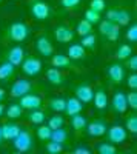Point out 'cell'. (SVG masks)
<instances>
[{"instance_id": "1", "label": "cell", "mask_w": 137, "mask_h": 154, "mask_svg": "<svg viewBox=\"0 0 137 154\" xmlns=\"http://www.w3.org/2000/svg\"><path fill=\"white\" fill-rule=\"evenodd\" d=\"M31 35V28L25 22H14L8 28V38L12 42H25Z\"/></svg>"}, {"instance_id": "2", "label": "cell", "mask_w": 137, "mask_h": 154, "mask_svg": "<svg viewBox=\"0 0 137 154\" xmlns=\"http://www.w3.org/2000/svg\"><path fill=\"white\" fill-rule=\"evenodd\" d=\"M12 145L14 149L19 152H26L32 148V136L26 130H20V133L12 139Z\"/></svg>"}, {"instance_id": "3", "label": "cell", "mask_w": 137, "mask_h": 154, "mask_svg": "<svg viewBox=\"0 0 137 154\" xmlns=\"http://www.w3.org/2000/svg\"><path fill=\"white\" fill-rule=\"evenodd\" d=\"M105 134L108 136V142L114 143V145L125 143V140H126V137H128L126 128L122 126V125H113V126H109Z\"/></svg>"}, {"instance_id": "4", "label": "cell", "mask_w": 137, "mask_h": 154, "mask_svg": "<svg viewBox=\"0 0 137 154\" xmlns=\"http://www.w3.org/2000/svg\"><path fill=\"white\" fill-rule=\"evenodd\" d=\"M29 11L35 20L39 22H43L49 17V14H51V9H49V5L46 2H43V0H32V3L29 6Z\"/></svg>"}, {"instance_id": "5", "label": "cell", "mask_w": 137, "mask_h": 154, "mask_svg": "<svg viewBox=\"0 0 137 154\" xmlns=\"http://www.w3.org/2000/svg\"><path fill=\"white\" fill-rule=\"evenodd\" d=\"M22 71L25 75L34 77L42 71V62L37 57H25L22 62Z\"/></svg>"}, {"instance_id": "6", "label": "cell", "mask_w": 137, "mask_h": 154, "mask_svg": "<svg viewBox=\"0 0 137 154\" xmlns=\"http://www.w3.org/2000/svg\"><path fill=\"white\" fill-rule=\"evenodd\" d=\"M31 89H32V83H31L28 79H17L14 83H12V86H11V89H9V94H11L12 97L20 99L22 96L31 93Z\"/></svg>"}, {"instance_id": "7", "label": "cell", "mask_w": 137, "mask_h": 154, "mask_svg": "<svg viewBox=\"0 0 137 154\" xmlns=\"http://www.w3.org/2000/svg\"><path fill=\"white\" fill-rule=\"evenodd\" d=\"M20 106L23 109H28V111H32V109H39L42 106V97L40 96H37V94H25L20 97Z\"/></svg>"}, {"instance_id": "8", "label": "cell", "mask_w": 137, "mask_h": 154, "mask_svg": "<svg viewBox=\"0 0 137 154\" xmlns=\"http://www.w3.org/2000/svg\"><path fill=\"white\" fill-rule=\"evenodd\" d=\"M35 49L37 53L43 57H51L54 54V48H53V43L51 40L46 37V35H39L35 40Z\"/></svg>"}, {"instance_id": "9", "label": "cell", "mask_w": 137, "mask_h": 154, "mask_svg": "<svg viewBox=\"0 0 137 154\" xmlns=\"http://www.w3.org/2000/svg\"><path fill=\"white\" fill-rule=\"evenodd\" d=\"M106 130H108L106 122L100 119L93 120L91 123H86V133H88L90 137H100L106 133Z\"/></svg>"}, {"instance_id": "10", "label": "cell", "mask_w": 137, "mask_h": 154, "mask_svg": "<svg viewBox=\"0 0 137 154\" xmlns=\"http://www.w3.org/2000/svg\"><path fill=\"white\" fill-rule=\"evenodd\" d=\"M111 105H113L114 112H117V114H123V112L128 109L126 94L123 93V91H116L114 96H113V102H111Z\"/></svg>"}, {"instance_id": "11", "label": "cell", "mask_w": 137, "mask_h": 154, "mask_svg": "<svg viewBox=\"0 0 137 154\" xmlns=\"http://www.w3.org/2000/svg\"><path fill=\"white\" fill-rule=\"evenodd\" d=\"M106 72H108L109 80L113 83H122L123 79H125V69H123V66L120 63H111L106 69Z\"/></svg>"}, {"instance_id": "12", "label": "cell", "mask_w": 137, "mask_h": 154, "mask_svg": "<svg viewBox=\"0 0 137 154\" xmlns=\"http://www.w3.org/2000/svg\"><path fill=\"white\" fill-rule=\"evenodd\" d=\"M54 37L60 43H68L74 38V31L68 26V25H59L54 29Z\"/></svg>"}, {"instance_id": "13", "label": "cell", "mask_w": 137, "mask_h": 154, "mask_svg": "<svg viewBox=\"0 0 137 154\" xmlns=\"http://www.w3.org/2000/svg\"><path fill=\"white\" fill-rule=\"evenodd\" d=\"M23 59H25V49H23L20 45L12 46V48L8 51V54H6V60H8L9 63H12L14 66L22 65Z\"/></svg>"}, {"instance_id": "14", "label": "cell", "mask_w": 137, "mask_h": 154, "mask_svg": "<svg viewBox=\"0 0 137 154\" xmlns=\"http://www.w3.org/2000/svg\"><path fill=\"white\" fill-rule=\"evenodd\" d=\"M94 96V89L88 83H82L76 88V97L82 102V103H90Z\"/></svg>"}, {"instance_id": "15", "label": "cell", "mask_w": 137, "mask_h": 154, "mask_svg": "<svg viewBox=\"0 0 137 154\" xmlns=\"http://www.w3.org/2000/svg\"><path fill=\"white\" fill-rule=\"evenodd\" d=\"M93 102H94V106H96L97 109H100V111L106 109V106H108V96H106V93H105L103 88H99L97 91H94Z\"/></svg>"}, {"instance_id": "16", "label": "cell", "mask_w": 137, "mask_h": 154, "mask_svg": "<svg viewBox=\"0 0 137 154\" xmlns=\"http://www.w3.org/2000/svg\"><path fill=\"white\" fill-rule=\"evenodd\" d=\"M46 80L51 83V85H54V86H60V85H63V82H65L63 74H62L60 69L56 68V66L49 68V69L46 71Z\"/></svg>"}, {"instance_id": "17", "label": "cell", "mask_w": 137, "mask_h": 154, "mask_svg": "<svg viewBox=\"0 0 137 154\" xmlns=\"http://www.w3.org/2000/svg\"><path fill=\"white\" fill-rule=\"evenodd\" d=\"M82 109H83V105H82V102L77 99V97H69L68 100H66V105H65V111H66V114L69 116H74V114H79V112H82Z\"/></svg>"}, {"instance_id": "18", "label": "cell", "mask_w": 137, "mask_h": 154, "mask_svg": "<svg viewBox=\"0 0 137 154\" xmlns=\"http://www.w3.org/2000/svg\"><path fill=\"white\" fill-rule=\"evenodd\" d=\"M22 128L17 125V123H5L2 125V136H3V140H12L19 133H20Z\"/></svg>"}, {"instance_id": "19", "label": "cell", "mask_w": 137, "mask_h": 154, "mask_svg": "<svg viewBox=\"0 0 137 154\" xmlns=\"http://www.w3.org/2000/svg\"><path fill=\"white\" fill-rule=\"evenodd\" d=\"M86 56V51L80 43H72L68 48V57L71 60H83Z\"/></svg>"}, {"instance_id": "20", "label": "cell", "mask_w": 137, "mask_h": 154, "mask_svg": "<svg viewBox=\"0 0 137 154\" xmlns=\"http://www.w3.org/2000/svg\"><path fill=\"white\" fill-rule=\"evenodd\" d=\"M51 65L56 66V68H72V63H71V59L65 54H53L51 57Z\"/></svg>"}, {"instance_id": "21", "label": "cell", "mask_w": 137, "mask_h": 154, "mask_svg": "<svg viewBox=\"0 0 137 154\" xmlns=\"http://www.w3.org/2000/svg\"><path fill=\"white\" fill-rule=\"evenodd\" d=\"M14 69H16V66L12 65V63H9L8 60L2 62L0 63V80L6 82L8 79H11V77L14 75Z\"/></svg>"}, {"instance_id": "22", "label": "cell", "mask_w": 137, "mask_h": 154, "mask_svg": "<svg viewBox=\"0 0 137 154\" xmlns=\"http://www.w3.org/2000/svg\"><path fill=\"white\" fill-rule=\"evenodd\" d=\"M22 114H23V108L20 106V103H11L6 108V116H8V119H11V120L20 119Z\"/></svg>"}, {"instance_id": "23", "label": "cell", "mask_w": 137, "mask_h": 154, "mask_svg": "<svg viewBox=\"0 0 137 154\" xmlns=\"http://www.w3.org/2000/svg\"><path fill=\"white\" fill-rule=\"evenodd\" d=\"M86 119L83 117V116L79 112V114H74V116H71V126L74 128L76 131H80V130H85L86 128Z\"/></svg>"}, {"instance_id": "24", "label": "cell", "mask_w": 137, "mask_h": 154, "mask_svg": "<svg viewBox=\"0 0 137 154\" xmlns=\"http://www.w3.org/2000/svg\"><path fill=\"white\" fill-rule=\"evenodd\" d=\"M76 32H77L80 37H83V35H86V34L93 32V25H91L88 20L82 19V20L76 25Z\"/></svg>"}, {"instance_id": "25", "label": "cell", "mask_w": 137, "mask_h": 154, "mask_svg": "<svg viewBox=\"0 0 137 154\" xmlns=\"http://www.w3.org/2000/svg\"><path fill=\"white\" fill-rule=\"evenodd\" d=\"M28 119H29V122H31V123L40 125V123H43V122H45L46 116H45V112H43V111H40V108H39V109H32V111H29Z\"/></svg>"}, {"instance_id": "26", "label": "cell", "mask_w": 137, "mask_h": 154, "mask_svg": "<svg viewBox=\"0 0 137 154\" xmlns=\"http://www.w3.org/2000/svg\"><path fill=\"white\" fill-rule=\"evenodd\" d=\"M97 152L99 154H116L117 148H116L114 143H111V142H100L97 145Z\"/></svg>"}, {"instance_id": "27", "label": "cell", "mask_w": 137, "mask_h": 154, "mask_svg": "<svg viewBox=\"0 0 137 154\" xmlns=\"http://www.w3.org/2000/svg\"><path fill=\"white\" fill-rule=\"evenodd\" d=\"M68 139V133L65 130H62V128H56V130L51 131V137H49V140H54V142H59V143H63L66 142Z\"/></svg>"}, {"instance_id": "28", "label": "cell", "mask_w": 137, "mask_h": 154, "mask_svg": "<svg viewBox=\"0 0 137 154\" xmlns=\"http://www.w3.org/2000/svg\"><path fill=\"white\" fill-rule=\"evenodd\" d=\"M65 105H66V100L62 99V97H54L49 100V108L56 112H62L65 111Z\"/></svg>"}, {"instance_id": "29", "label": "cell", "mask_w": 137, "mask_h": 154, "mask_svg": "<svg viewBox=\"0 0 137 154\" xmlns=\"http://www.w3.org/2000/svg\"><path fill=\"white\" fill-rule=\"evenodd\" d=\"M96 35L93 34V32H90V34H86V35H83L82 37V42H80V45L85 48V49H96Z\"/></svg>"}, {"instance_id": "30", "label": "cell", "mask_w": 137, "mask_h": 154, "mask_svg": "<svg viewBox=\"0 0 137 154\" xmlns=\"http://www.w3.org/2000/svg\"><path fill=\"white\" fill-rule=\"evenodd\" d=\"M37 137H39L40 140H49V137H51V128H49L48 125H43L40 123L39 126H37Z\"/></svg>"}, {"instance_id": "31", "label": "cell", "mask_w": 137, "mask_h": 154, "mask_svg": "<svg viewBox=\"0 0 137 154\" xmlns=\"http://www.w3.org/2000/svg\"><path fill=\"white\" fill-rule=\"evenodd\" d=\"M131 54H132V49H131V46L125 43V45H120V46H119L117 53H116V57H117L119 60H126Z\"/></svg>"}, {"instance_id": "32", "label": "cell", "mask_w": 137, "mask_h": 154, "mask_svg": "<svg viewBox=\"0 0 137 154\" xmlns=\"http://www.w3.org/2000/svg\"><path fill=\"white\" fill-rule=\"evenodd\" d=\"M131 22V14L125 9H119V14H117V20L116 23L119 26H126V25Z\"/></svg>"}, {"instance_id": "33", "label": "cell", "mask_w": 137, "mask_h": 154, "mask_svg": "<svg viewBox=\"0 0 137 154\" xmlns=\"http://www.w3.org/2000/svg\"><path fill=\"white\" fill-rule=\"evenodd\" d=\"M125 128H126V131H129L131 134H135L137 133V116L135 114H131V116H128V117H126Z\"/></svg>"}, {"instance_id": "34", "label": "cell", "mask_w": 137, "mask_h": 154, "mask_svg": "<svg viewBox=\"0 0 137 154\" xmlns=\"http://www.w3.org/2000/svg\"><path fill=\"white\" fill-rule=\"evenodd\" d=\"M85 20H88L91 25H96V23L100 22V12H97V11L88 8L85 11Z\"/></svg>"}, {"instance_id": "35", "label": "cell", "mask_w": 137, "mask_h": 154, "mask_svg": "<svg viewBox=\"0 0 137 154\" xmlns=\"http://www.w3.org/2000/svg\"><path fill=\"white\" fill-rule=\"evenodd\" d=\"M63 123H65V120H63V117H62L60 114L53 116V117H49V120H48V126L51 128V130H56V128H62V126H63Z\"/></svg>"}, {"instance_id": "36", "label": "cell", "mask_w": 137, "mask_h": 154, "mask_svg": "<svg viewBox=\"0 0 137 154\" xmlns=\"http://www.w3.org/2000/svg\"><path fill=\"white\" fill-rule=\"evenodd\" d=\"M114 25H116L114 22H109L108 19H105L103 22L100 20V22H99V31H100V34H102V35H105V37H106V35H108V32H109L111 29H113Z\"/></svg>"}, {"instance_id": "37", "label": "cell", "mask_w": 137, "mask_h": 154, "mask_svg": "<svg viewBox=\"0 0 137 154\" xmlns=\"http://www.w3.org/2000/svg\"><path fill=\"white\" fill-rule=\"evenodd\" d=\"M46 151L49 154H59L63 151V143H59V142H54V140H49L46 143Z\"/></svg>"}, {"instance_id": "38", "label": "cell", "mask_w": 137, "mask_h": 154, "mask_svg": "<svg viewBox=\"0 0 137 154\" xmlns=\"http://www.w3.org/2000/svg\"><path fill=\"white\" fill-rule=\"evenodd\" d=\"M90 8L97 11V12H102L106 8V2H105V0H91V2H90Z\"/></svg>"}, {"instance_id": "39", "label": "cell", "mask_w": 137, "mask_h": 154, "mask_svg": "<svg viewBox=\"0 0 137 154\" xmlns=\"http://www.w3.org/2000/svg\"><path fill=\"white\" fill-rule=\"evenodd\" d=\"M126 38H128L131 43H135V42H137V25H135V23H132L131 26L128 28V31H126Z\"/></svg>"}, {"instance_id": "40", "label": "cell", "mask_w": 137, "mask_h": 154, "mask_svg": "<svg viewBox=\"0 0 137 154\" xmlns=\"http://www.w3.org/2000/svg\"><path fill=\"white\" fill-rule=\"evenodd\" d=\"M60 3L65 9H76L82 3V0H60Z\"/></svg>"}, {"instance_id": "41", "label": "cell", "mask_w": 137, "mask_h": 154, "mask_svg": "<svg viewBox=\"0 0 137 154\" xmlns=\"http://www.w3.org/2000/svg\"><path fill=\"white\" fill-rule=\"evenodd\" d=\"M126 102H128V106L131 109L137 108V93H135V89H132V91L126 96Z\"/></svg>"}, {"instance_id": "42", "label": "cell", "mask_w": 137, "mask_h": 154, "mask_svg": "<svg viewBox=\"0 0 137 154\" xmlns=\"http://www.w3.org/2000/svg\"><path fill=\"white\" fill-rule=\"evenodd\" d=\"M119 37H120V28H119V25L116 23L114 26H113V29H111V31L108 32L106 38H108V40H111V42H116Z\"/></svg>"}, {"instance_id": "43", "label": "cell", "mask_w": 137, "mask_h": 154, "mask_svg": "<svg viewBox=\"0 0 137 154\" xmlns=\"http://www.w3.org/2000/svg\"><path fill=\"white\" fill-rule=\"evenodd\" d=\"M126 65H128V68H129L131 71H135V69H137V57L131 54V56L126 59Z\"/></svg>"}, {"instance_id": "44", "label": "cell", "mask_w": 137, "mask_h": 154, "mask_svg": "<svg viewBox=\"0 0 137 154\" xmlns=\"http://www.w3.org/2000/svg\"><path fill=\"white\" fill-rule=\"evenodd\" d=\"M128 86L131 89H135L137 88V74H135V71H132V74L128 75Z\"/></svg>"}, {"instance_id": "45", "label": "cell", "mask_w": 137, "mask_h": 154, "mask_svg": "<svg viewBox=\"0 0 137 154\" xmlns=\"http://www.w3.org/2000/svg\"><path fill=\"white\" fill-rule=\"evenodd\" d=\"M117 14H119V9H108V11H106V19H108L109 22H114V23H116Z\"/></svg>"}, {"instance_id": "46", "label": "cell", "mask_w": 137, "mask_h": 154, "mask_svg": "<svg viewBox=\"0 0 137 154\" xmlns=\"http://www.w3.org/2000/svg\"><path fill=\"white\" fill-rule=\"evenodd\" d=\"M74 154H91V149H90L88 146L80 145V146H77V148H74Z\"/></svg>"}, {"instance_id": "47", "label": "cell", "mask_w": 137, "mask_h": 154, "mask_svg": "<svg viewBox=\"0 0 137 154\" xmlns=\"http://www.w3.org/2000/svg\"><path fill=\"white\" fill-rule=\"evenodd\" d=\"M5 99V89L0 88V103H2V100Z\"/></svg>"}, {"instance_id": "48", "label": "cell", "mask_w": 137, "mask_h": 154, "mask_svg": "<svg viewBox=\"0 0 137 154\" xmlns=\"http://www.w3.org/2000/svg\"><path fill=\"white\" fill-rule=\"evenodd\" d=\"M3 112H5V106H3L2 103H0V117L3 116Z\"/></svg>"}, {"instance_id": "49", "label": "cell", "mask_w": 137, "mask_h": 154, "mask_svg": "<svg viewBox=\"0 0 137 154\" xmlns=\"http://www.w3.org/2000/svg\"><path fill=\"white\" fill-rule=\"evenodd\" d=\"M2 140H3V136H2V126H0V143H2Z\"/></svg>"}, {"instance_id": "50", "label": "cell", "mask_w": 137, "mask_h": 154, "mask_svg": "<svg viewBox=\"0 0 137 154\" xmlns=\"http://www.w3.org/2000/svg\"><path fill=\"white\" fill-rule=\"evenodd\" d=\"M0 2H2V0H0Z\"/></svg>"}]
</instances>
